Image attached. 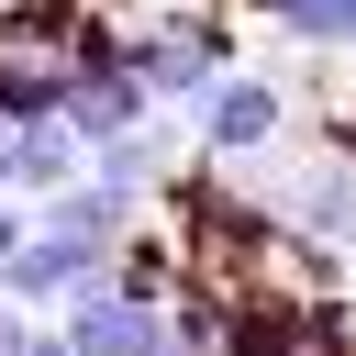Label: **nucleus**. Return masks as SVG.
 Here are the masks:
<instances>
[{"label":"nucleus","mask_w":356,"mask_h":356,"mask_svg":"<svg viewBox=\"0 0 356 356\" xmlns=\"http://www.w3.org/2000/svg\"><path fill=\"white\" fill-rule=\"evenodd\" d=\"M111 67H122L156 111H178V122H189V111H200V89L234 67V33H222V11H178V0H167L156 22L111 33Z\"/></svg>","instance_id":"obj_1"},{"label":"nucleus","mask_w":356,"mask_h":356,"mask_svg":"<svg viewBox=\"0 0 356 356\" xmlns=\"http://www.w3.org/2000/svg\"><path fill=\"white\" fill-rule=\"evenodd\" d=\"M189 134H200V156H267V145L289 134V89H278L267 67H222V78L200 89Z\"/></svg>","instance_id":"obj_2"},{"label":"nucleus","mask_w":356,"mask_h":356,"mask_svg":"<svg viewBox=\"0 0 356 356\" xmlns=\"http://www.w3.org/2000/svg\"><path fill=\"white\" fill-rule=\"evenodd\" d=\"M167 167H178V111H145L134 134L89 145V167H78V178H100V189H122V200H156V189H167Z\"/></svg>","instance_id":"obj_6"},{"label":"nucleus","mask_w":356,"mask_h":356,"mask_svg":"<svg viewBox=\"0 0 356 356\" xmlns=\"http://www.w3.org/2000/svg\"><path fill=\"white\" fill-rule=\"evenodd\" d=\"M67 356H167V300H134V289L89 278L67 300Z\"/></svg>","instance_id":"obj_3"},{"label":"nucleus","mask_w":356,"mask_h":356,"mask_svg":"<svg viewBox=\"0 0 356 356\" xmlns=\"http://www.w3.org/2000/svg\"><path fill=\"white\" fill-rule=\"evenodd\" d=\"M11 245H22V200L0 189V256H11Z\"/></svg>","instance_id":"obj_12"},{"label":"nucleus","mask_w":356,"mask_h":356,"mask_svg":"<svg viewBox=\"0 0 356 356\" xmlns=\"http://www.w3.org/2000/svg\"><path fill=\"white\" fill-rule=\"evenodd\" d=\"M267 211H278L289 234H312V245H356V167H345V156H312L300 178L267 189Z\"/></svg>","instance_id":"obj_5"},{"label":"nucleus","mask_w":356,"mask_h":356,"mask_svg":"<svg viewBox=\"0 0 356 356\" xmlns=\"http://www.w3.org/2000/svg\"><path fill=\"white\" fill-rule=\"evenodd\" d=\"M145 111H156V100H145V89H134L122 67H78V89L56 100V122L78 134V156H89V145H111V134H134Z\"/></svg>","instance_id":"obj_8"},{"label":"nucleus","mask_w":356,"mask_h":356,"mask_svg":"<svg viewBox=\"0 0 356 356\" xmlns=\"http://www.w3.org/2000/svg\"><path fill=\"white\" fill-rule=\"evenodd\" d=\"M89 278H100V256H78V245H56V234H33V222H22V245L0 256V300H11V312H33V300H78Z\"/></svg>","instance_id":"obj_7"},{"label":"nucleus","mask_w":356,"mask_h":356,"mask_svg":"<svg viewBox=\"0 0 356 356\" xmlns=\"http://www.w3.org/2000/svg\"><path fill=\"white\" fill-rule=\"evenodd\" d=\"M22 345H33V323H22L11 300H0V356H22Z\"/></svg>","instance_id":"obj_11"},{"label":"nucleus","mask_w":356,"mask_h":356,"mask_svg":"<svg viewBox=\"0 0 356 356\" xmlns=\"http://www.w3.org/2000/svg\"><path fill=\"white\" fill-rule=\"evenodd\" d=\"M22 222L56 234V245H78V256H111V245L145 222V200H122V189H100V178H67V189H44Z\"/></svg>","instance_id":"obj_4"},{"label":"nucleus","mask_w":356,"mask_h":356,"mask_svg":"<svg viewBox=\"0 0 356 356\" xmlns=\"http://www.w3.org/2000/svg\"><path fill=\"white\" fill-rule=\"evenodd\" d=\"M22 356H67V334H33V345H22Z\"/></svg>","instance_id":"obj_13"},{"label":"nucleus","mask_w":356,"mask_h":356,"mask_svg":"<svg viewBox=\"0 0 356 356\" xmlns=\"http://www.w3.org/2000/svg\"><path fill=\"white\" fill-rule=\"evenodd\" d=\"M256 11L312 56H356V0H256Z\"/></svg>","instance_id":"obj_10"},{"label":"nucleus","mask_w":356,"mask_h":356,"mask_svg":"<svg viewBox=\"0 0 356 356\" xmlns=\"http://www.w3.org/2000/svg\"><path fill=\"white\" fill-rule=\"evenodd\" d=\"M78 167H89V156H78V134H67V122H11V134H0V189H11V200L67 189Z\"/></svg>","instance_id":"obj_9"},{"label":"nucleus","mask_w":356,"mask_h":356,"mask_svg":"<svg viewBox=\"0 0 356 356\" xmlns=\"http://www.w3.org/2000/svg\"><path fill=\"white\" fill-rule=\"evenodd\" d=\"M0 134H11V122H0Z\"/></svg>","instance_id":"obj_15"},{"label":"nucleus","mask_w":356,"mask_h":356,"mask_svg":"<svg viewBox=\"0 0 356 356\" xmlns=\"http://www.w3.org/2000/svg\"><path fill=\"white\" fill-rule=\"evenodd\" d=\"M0 11H11V0H0Z\"/></svg>","instance_id":"obj_14"}]
</instances>
